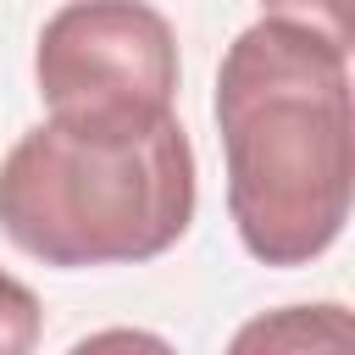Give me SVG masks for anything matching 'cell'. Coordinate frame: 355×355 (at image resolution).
I'll return each mask as SVG.
<instances>
[{
	"instance_id": "3",
	"label": "cell",
	"mask_w": 355,
	"mask_h": 355,
	"mask_svg": "<svg viewBox=\"0 0 355 355\" xmlns=\"http://www.w3.org/2000/svg\"><path fill=\"white\" fill-rule=\"evenodd\" d=\"M39 100L50 111H172L178 39L155 6L83 0L39 28L33 50Z\"/></svg>"
},
{
	"instance_id": "1",
	"label": "cell",
	"mask_w": 355,
	"mask_h": 355,
	"mask_svg": "<svg viewBox=\"0 0 355 355\" xmlns=\"http://www.w3.org/2000/svg\"><path fill=\"white\" fill-rule=\"evenodd\" d=\"M216 128L227 211L261 266L316 261L349 222V44L327 11H261L222 55Z\"/></svg>"
},
{
	"instance_id": "4",
	"label": "cell",
	"mask_w": 355,
	"mask_h": 355,
	"mask_svg": "<svg viewBox=\"0 0 355 355\" xmlns=\"http://www.w3.org/2000/svg\"><path fill=\"white\" fill-rule=\"evenodd\" d=\"M227 355H355V322L349 305L316 300V305H277L250 316Z\"/></svg>"
},
{
	"instance_id": "6",
	"label": "cell",
	"mask_w": 355,
	"mask_h": 355,
	"mask_svg": "<svg viewBox=\"0 0 355 355\" xmlns=\"http://www.w3.org/2000/svg\"><path fill=\"white\" fill-rule=\"evenodd\" d=\"M67 355H178L161 333H144V327H100L89 338H78Z\"/></svg>"
},
{
	"instance_id": "5",
	"label": "cell",
	"mask_w": 355,
	"mask_h": 355,
	"mask_svg": "<svg viewBox=\"0 0 355 355\" xmlns=\"http://www.w3.org/2000/svg\"><path fill=\"white\" fill-rule=\"evenodd\" d=\"M39 333H44L39 294L0 266V355H33L39 349Z\"/></svg>"
},
{
	"instance_id": "2",
	"label": "cell",
	"mask_w": 355,
	"mask_h": 355,
	"mask_svg": "<svg viewBox=\"0 0 355 355\" xmlns=\"http://www.w3.org/2000/svg\"><path fill=\"white\" fill-rule=\"evenodd\" d=\"M194 222L178 111H50L0 161V233L44 266H133Z\"/></svg>"
}]
</instances>
